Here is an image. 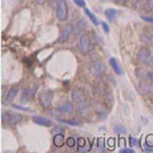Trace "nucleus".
<instances>
[{"mask_svg": "<svg viewBox=\"0 0 153 153\" xmlns=\"http://www.w3.org/2000/svg\"><path fill=\"white\" fill-rule=\"evenodd\" d=\"M34 123H36L37 125H40V126H43V127H50L52 126V122H51L49 118H46V117H32Z\"/></svg>", "mask_w": 153, "mask_h": 153, "instance_id": "nucleus-9", "label": "nucleus"}, {"mask_svg": "<svg viewBox=\"0 0 153 153\" xmlns=\"http://www.w3.org/2000/svg\"><path fill=\"white\" fill-rule=\"evenodd\" d=\"M117 13V11L115 10V9H113V8H108V9H106V10H105V16H107V19H109L110 22H112L113 19H115Z\"/></svg>", "mask_w": 153, "mask_h": 153, "instance_id": "nucleus-16", "label": "nucleus"}, {"mask_svg": "<svg viewBox=\"0 0 153 153\" xmlns=\"http://www.w3.org/2000/svg\"><path fill=\"white\" fill-rule=\"evenodd\" d=\"M114 132L117 133V134H127L128 133V130L127 128L124 127L123 125H117L114 127Z\"/></svg>", "mask_w": 153, "mask_h": 153, "instance_id": "nucleus-19", "label": "nucleus"}, {"mask_svg": "<svg viewBox=\"0 0 153 153\" xmlns=\"http://www.w3.org/2000/svg\"><path fill=\"white\" fill-rule=\"evenodd\" d=\"M141 40L144 44L149 46H152L153 47V30L151 33H148V34H144L141 37Z\"/></svg>", "mask_w": 153, "mask_h": 153, "instance_id": "nucleus-13", "label": "nucleus"}, {"mask_svg": "<svg viewBox=\"0 0 153 153\" xmlns=\"http://www.w3.org/2000/svg\"><path fill=\"white\" fill-rule=\"evenodd\" d=\"M56 16L60 22H65L68 19V7H66V4L63 0H58Z\"/></svg>", "mask_w": 153, "mask_h": 153, "instance_id": "nucleus-5", "label": "nucleus"}, {"mask_svg": "<svg viewBox=\"0 0 153 153\" xmlns=\"http://www.w3.org/2000/svg\"><path fill=\"white\" fill-rule=\"evenodd\" d=\"M120 153H135L134 149H131V148H124L120 151Z\"/></svg>", "mask_w": 153, "mask_h": 153, "instance_id": "nucleus-27", "label": "nucleus"}, {"mask_svg": "<svg viewBox=\"0 0 153 153\" xmlns=\"http://www.w3.org/2000/svg\"><path fill=\"white\" fill-rule=\"evenodd\" d=\"M128 1H130V0H128Z\"/></svg>", "mask_w": 153, "mask_h": 153, "instance_id": "nucleus-32", "label": "nucleus"}, {"mask_svg": "<svg viewBox=\"0 0 153 153\" xmlns=\"http://www.w3.org/2000/svg\"><path fill=\"white\" fill-rule=\"evenodd\" d=\"M145 145L149 147H153V135H149L146 137V141H145Z\"/></svg>", "mask_w": 153, "mask_h": 153, "instance_id": "nucleus-21", "label": "nucleus"}, {"mask_svg": "<svg viewBox=\"0 0 153 153\" xmlns=\"http://www.w3.org/2000/svg\"><path fill=\"white\" fill-rule=\"evenodd\" d=\"M71 97H73V99L78 103V107H79L80 113H84L87 110V102H86V99H85V97H84V95L80 91H74L73 94H71Z\"/></svg>", "mask_w": 153, "mask_h": 153, "instance_id": "nucleus-3", "label": "nucleus"}, {"mask_svg": "<svg viewBox=\"0 0 153 153\" xmlns=\"http://www.w3.org/2000/svg\"><path fill=\"white\" fill-rule=\"evenodd\" d=\"M104 71V65L101 61H94L90 65V73L94 76H100Z\"/></svg>", "mask_w": 153, "mask_h": 153, "instance_id": "nucleus-6", "label": "nucleus"}, {"mask_svg": "<svg viewBox=\"0 0 153 153\" xmlns=\"http://www.w3.org/2000/svg\"><path fill=\"white\" fill-rule=\"evenodd\" d=\"M102 27H103V30H104L106 33H109V27H108L107 24L103 22V23H102Z\"/></svg>", "mask_w": 153, "mask_h": 153, "instance_id": "nucleus-28", "label": "nucleus"}, {"mask_svg": "<svg viewBox=\"0 0 153 153\" xmlns=\"http://www.w3.org/2000/svg\"><path fill=\"white\" fill-rule=\"evenodd\" d=\"M145 76H146L145 78L148 79V80H149L151 83H153V71H148V73H146V75H145Z\"/></svg>", "mask_w": 153, "mask_h": 153, "instance_id": "nucleus-25", "label": "nucleus"}, {"mask_svg": "<svg viewBox=\"0 0 153 153\" xmlns=\"http://www.w3.org/2000/svg\"><path fill=\"white\" fill-rule=\"evenodd\" d=\"M53 99V94L51 92H44L40 95V103L44 108H47L51 104Z\"/></svg>", "mask_w": 153, "mask_h": 153, "instance_id": "nucleus-7", "label": "nucleus"}, {"mask_svg": "<svg viewBox=\"0 0 153 153\" xmlns=\"http://www.w3.org/2000/svg\"><path fill=\"white\" fill-rule=\"evenodd\" d=\"M18 92H19V88L18 87H12L10 90L8 91L7 93L6 97H5V103H9L11 102L12 99L18 95Z\"/></svg>", "mask_w": 153, "mask_h": 153, "instance_id": "nucleus-12", "label": "nucleus"}, {"mask_svg": "<svg viewBox=\"0 0 153 153\" xmlns=\"http://www.w3.org/2000/svg\"><path fill=\"white\" fill-rule=\"evenodd\" d=\"M66 145H68L70 148H74L76 146V140L74 139V138H68V140H66Z\"/></svg>", "mask_w": 153, "mask_h": 153, "instance_id": "nucleus-23", "label": "nucleus"}, {"mask_svg": "<svg viewBox=\"0 0 153 153\" xmlns=\"http://www.w3.org/2000/svg\"><path fill=\"white\" fill-rule=\"evenodd\" d=\"M75 109V106L70 101H62L60 104L58 105V110L65 113H71Z\"/></svg>", "mask_w": 153, "mask_h": 153, "instance_id": "nucleus-8", "label": "nucleus"}, {"mask_svg": "<svg viewBox=\"0 0 153 153\" xmlns=\"http://www.w3.org/2000/svg\"><path fill=\"white\" fill-rule=\"evenodd\" d=\"M85 12H86V14H87L89 18H90V19L92 21V23L94 24L95 26H98V25H99V21H98V19H97V18H96L95 14H93L92 12H91V11L89 10V9H87V8L85 9Z\"/></svg>", "mask_w": 153, "mask_h": 153, "instance_id": "nucleus-17", "label": "nucleus"}, {"mask_svg": "<svg viewBox=\"0 0 153 153\" xmlns=\"http://www.w3.org/2000/svg\"><path fill=\"white\" fill-rule=\"evenodd\" d=\"M78 48H79V50H80V52L83 54L89 53L91 50H92L93 43H92V40L89 38V36L83 35L81 37L80 40H79V43H78Z\"/></svg>", "mask_w": 153, "mask_h": 153, "instance_id": "nucleus-2", "label": "nucleus"}, {"mask_svg": "<svg viewBox=\"0 0 153 153\" xmlns=\"http://www.w3.org/2000/svg\"><path fill=\"white\" fill-rule=\"evenodd\" d=\"M61 122L65 123V124H68L71 126H80L81 123L78 120H61Z\"/></svg>", "mask_w": 153, "mask_h": 153, "instance_id": "nucleus-22", "label": "nucleus"}, {"mask_svg": "<svg viewBox=\"0 0 153 153\" xmlns=\"http://www.w3.org/2000/svg\"><path fill=\"white\" fill-rule=\"evenodd\" d=\"M53 143L56 147H62L65 145V136L62 134H57L54 136Z\"/></svg>", "mask_w": 153, "mask_h": 153, "instance_id": "nucleus-14", "label": "nucleus"}, {"mask_svg": "<svg viewBox=\"0 0 153 153\" xmlns=\"http://www.w3.org/2000/svg\"><path fill=\"white\" fill-rule=\"evenodd\" d=\"M46 0H37V2H38L39 4H42V3H44V2H45Z\"/></svg>", "mask_w": 153, "mask_h": 153, "instance_id": "nucleus-31", "label": "nucleus"}, {"mask_svg": "<svg viewBox=\"0 0 153 153\" xmlns=\"http://www.w3.org/2000/svg\"><path fill=\"white\" fill-rule=\"evenodd\" d=\"M74 2H75L76 5H79L81 7H85L86 6V1H85V0H74Z\"/></svg>", "mask_w": 153, "mask_h": 153, "instance_id": "nucleus-24", "label": "nucleus"}, {"mask_svg": "<svg viewBox=\"0 0 153 153\" xmlns=\"http://www.w3.org/2000/svg\"><path fill=\"white\" fill-rule=\"evenodd\" d=\"M109 65H111L112 70L114 71V73L117 75H123L124 74V71H123V68L120 66V65L118 63L117 59L114 57H111L109 59Z\"/></svg>", "mask_w": 153, "mask_h": 153, "instance_id": "nucleus-10", "label": "nucleus"}, {"mask_svg": "<svg viewBox=\"0 0 153 153\" xmlns=\"http://www.w3.org/2000/svg\"><path fill=\"white\" fill-rule=\"evenodd\" d=\"M139 90L141 91L142 93H149L153 91V86L152 84L150 83H140V85L138 86Z\"/></svg>", "mask_w": 153, "mask_h": 153, "instance_id": "nucleus-15", "label": "nucleus"}, {"mask_svg": "<svg viewBox=\"0 0 153 153\" xmlns=\"http://www.w3.org/2000/svg\"><path fill=\"white\" fill-rule=\"evenodd\" d=\"M22 118L23 117L18 113L3 112V114H2V120L5 125H16L21 122Z\"/></svg>", "mask_w": 153, "mask_h": 153, "instance_id": "nucleus-4", "label": "nucleus"}, {"mask_svg": "<svg viewBox=\"0 0 153 153\" xmlns=\"http://www.w3.org/2000/svg\"><path fill=\"white\" fill-rule=\"evenodd\" d=\"M130 145L131 146H136V147H141V143L138 139H136V138H133V137H130Z\"/></svg>", "mask_w": 153, "mask_h": 153, "instance_id": "nucleus-20", "label": "nucleus"}, {"mask_svg": "<svg viewBox=\"0 0 153 153\" xmlns=\"http://www.w3.org/2000/svg\"><path fill=\"white\" fill-rule=\"evenodd\" d=\"M79 146H80V148L85 146V140H84L83 138H80V139H79Z\"/></svg>", "mask_w": 153, "mask_h": 153, "instance_id": "nucleus-29", "label": "nucleus"}, {"mask_svg": "<svg viewBox=\"0 0 153 153\" xmlns=\"http://www.w3.org/2000/svg\"><path fill=\"white\" fill-rule=\"evenodd\" d=\"M143 9L146 12H151L153 10V0H146L143 5Z\"/></svg>", "mask_w": 153, "mask_h": 153, "instance_id": "nucleus-18", "label": "nucleus"}, {"mask_svg": "<svg viewBox=\"0 0 153 153\" xmlns=\"http://www.w3.org/2000/svg\"><path fill=\"white\" fill-rule=\"evenodd\" d=\"M137 59L143 65L153 68V54L149 49L141 48L137 53Z\"/></svg>", "mask_w": 153, "mask_h": 153, "instance_id": "nucleus-1", "label": "nucleus"}, {"mask_svg": "<svg viewBox=\"0 0 153 153\" xmlns=\"http://www.w3.org/2000/svg\"><path fill=\"white\" fill-rule=\"evenodd\" d=\"M141 19H143V21H145V22H148V23L153 24V16L151 18V16H141Z\"/></svg>", "mask_w": 153, "mask_h": 153, "instance_id": "nucleus-26", "label": "nucleus"}, {"mask_svg": "<svg viewBox=\"0 0 153 153\" xmlns=\"http://www.w3.org/2000/svg\"><path fill=\"white\" fill-rule=\"evenodd\" d=\"M145 152H153V147H149V146H146L144 149Z\"/></svg>", "mask_w": 153, "mask_h": 153, "instance_id": "nucleus-30", "label": "nucleus"}, {"mask_svg": "<svg viewBox=\"0 0 153 153\" xmlns=\"http://www.w3.org/2000/svg\"><path fill=\"white\" fill-rule=\"evenodd\" d=\"M74 31V28L71 25H68V26L65 27V29L62 31V33H61L60 35V38H59V41L60 42H65L68 40V38H70V36L71 35V33H73Z\"/></svg>", "mask_w": 153, "mask_h": 153, "instance_id": "nucleus-11", "label": "nucleus"}]
</instances>
